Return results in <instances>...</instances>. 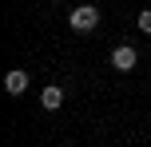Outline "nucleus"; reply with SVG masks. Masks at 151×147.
<instances>
[{
  "instance_id": "2",
  "label": "nucleus",
  "mask_w": 151,
  "mask_h": 147,
  "mask_svg": "<svg viewBox=\"0 0 151 147\" xmlns=\"http://www.w3.org/2000/svg\"><path fill=\"white\" fill-rule=\"evenodd\" d=\"M135 64H139V52H135L131 44H115V48H111V68H115V72H131Z\"/></svg>"
},
{
  "instance_id": "4",
  "label": "nucleus",
  "mask_w": 151,
  "mask_h": 147,
  "mask_svg": "<svg viewBox=\"0 0 151 147\" xmlns=\"http://www.w3.org/2000/svg\"><path fill=\"white\" fill-rule=\"evenodd\" d=\"M60 103H64V87H44V92H40V108H44V111H56V108H60Z\"/></svg>"
},
{
  "instance_id": "3",
  "label": "nucleus",
  "mask_w": 151,
  "mask_h": 147,
  "mask_svg": "<svg viewBox=\"0 0 151 147\" xmlns=\"http://www.w3.org/2000/svg\"><path fill=\"white\" fill-rule=\"evenodd\" d=\"M4 92L8 95H24V92H28V72H24V68H12L4 76Z\"/></svg>"
},
{
  "instance_id": "5",
  "label": "nucleus",
  "mask_w": 151,
  "mask_h": 147,
  "mask_svg": "<svg viewBox=\"0 0 151 147\" xmlns=\"http://www.w3.org/2000/svg\"><path fill=\"white\" fill-rule=\"evenodd\" d=\"M139 32H147V36H151V8H143V12H139Z\"/></svg>"
},
{
  "instance_id": "1",
  "label": "nucleus",
  "mask_w": 151,
  "mask_h": 147,
  "mask_svg": "<svg viewBox=\"0 0 151 147\" xmlns=\"http://www.w3.org/2000/svg\"><path fill=\"white\" fill-rule=\"evenodd\" d=\"M68 24H72V32H91V28L99 24V8H91V4H80V8H72Z\"/></svg>"
}]
</instances>
